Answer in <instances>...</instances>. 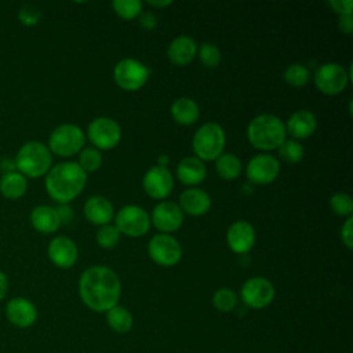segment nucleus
Segmentation results:
<instances>
[{"label": "nucleus", "instance_id": "obj_1", "mask_svg": "<svg viewBox=\"0 0 353 353\" xmlns=\"http://www.w3.org/2000/svg\"><path fill=\"white\" fill-rule=\"evenodd\" d=\"M79 294L87 307L106 313L117 305L121 295V283L110 268L91 266L80 276Z\"/></svg>", "mask_w": 353, "mask_h": 353}, {"label": "nucleus", "instance_id": "obj_2", "mask_svg": "<svg viewBox=\"0 0 353 353\" xmlns=\"http://www.w3.org/2000/svg\"><path fill=\"white\" fill-rule=\"evenodd\" d=\"M87 182L85 172L77 163L63 161L52 165L46 174V190L59 204H68L77 197Z\"/></svg>", "mask_w": 353, "mask_h": 353}, {"label": "nucleus", "instance_id": "obj_3", "mask_svg": "<svg viewBox=\"0 0 353 353\" xmlns=\"http://www.w3.org/2000/svg\"><path fill=\"white\" fill-rule=\"evenodd\" d=\"M285 124L274 114H259L254 117L247 128L250 143L261 150H272L285 141Z\"/></svg>", "mask_w": 353, "mask_h": 353}, {"label": "nucleus", "instance_id": "obj_4", "mask_svg": "<svg viewBox=\"0 0 353 353\" xmlns=\"http://www.w3.org/2000/svg\"><path fill=\"white\" fill-rule=\"evenodd\" d=\"M52 163V153L40 141L25 142L15 154V167L25 178H39L48 172Z\"/></svg>", "mask_w": 353, "mask_h": 353}, {"label": "nucleus", "instance_id": "obj_5", "mask_svg": "<svg viewBox=\"0 0 353 353\" xmlns=\"http://www.w3.org/2000/svg\"><path fill=\"white\" fill-rule=\"evenodd\" d=\"M223 128L216 123L203 124L193 137V150L200 160H216L225 146Z\"/></svg>", "mask_w": 353, "mask_h": 353}, {"label": "nucleus", "instance_id": "obj_6", "mask_svg": "<svg viewBox=\"0 0 353 353\" xmlns=\"http://www.w3.org/2000/svg\"><path fill=\"white\" fill-rule=\"evenodd\" d=\"M85 137L76 124H61L52 130L48 137V149L61 157H70L79 153L84 145Z\"/></svg>", "mask_w": 353, "mask_h": 353}, {"label": "nucleus", "instance_id": "obj_7", "mask_svg": "<svg viewBox=\"0 0 353 353\" xmlns=\"http://www.w3.org/2000/svg\"><path fill=\"white\" fill-rule=\"evenodd\" d=\"M113 76L119 87L125 91H135L143 87L146 83L149 77V69L138 59L125 58L116 63Z\"/></svg>", "mask_w": 353, "mask_h": 353}, {"label": "nucleus", "instance_id": "obj_8", "mask_svg": "<svg viewBox=\"0 0 353 353\" xmlns=\"http://www.w3.org/2000/svg\"><path fill=\"white\" fill-rule=\"evenodd\" d=\"M120 233L130 237H139L150 228L148 212L139 205H124L116 215V225Z\"/></svg>", "mask_w": 353, "mask_h": 353}, {"label": "nucleus", "instance_id": "obj_9", "mask_svg": "<svg viewBox=\"0 0 353 353\" xmlns=\"http://www.w3.org/2000/svg\"><path fill=\"white\" fill-rule=\"evenodd\" d=\"M274 294L273 284L265 277L248 279L240 291L244 305L251 309H263L269 306L274 299Z\"/></svg>", "mask_w": 353, "mask_h": 353}, {"label": "nucleus", "instance_id": "obj_10", "mask_svg": "<svg viewBox=\"0 0 353 353\" xmlns=\"http://www.w3.org/2000/svg\"><path fill=\"white\" fill-rule=\"evenodd\" d=\"M88 139L97 148L108 150L114 148L121 138V128L117 121L110 117H97L87 128Z\"/></svg>", "mask_w": 353, "mask_h": 353}, {"label": "nucleus", "instance_id": "obj_11", "mask_svg": "<svg viewBox=\"0 0 353 353\" xmlns=\"http://www.w3.org/2000/svg\"><path fill=\"white\" fill-rule=\"evenodd\" d=\"M148 251L150 258L160 266H174L182 256V248L178 240L165 233L153 236L149 241Z\"/></svg>", "mask_w": 353, "mask_h": 353}, {"label": "nucleus", "instance_id": "obj_12", "mask_svg": "<svg viewBox=\"0 0 353 353\" xmlns=\"http://www.w3.org/2000/svg\"><path fill=\"white\" fill-rule=\"evenodd\" d=\"M349 74L346 73L345 68L335 62L323 63L314 74L316 87L328 95L339 94L347 85Z\"/></svg>", "mask_w": 353, "mask_h": 353}, {"label": "nucleus", "instance_id": "obj_13", "mask_svg": "<svg viewBox=\"0 0 353 353\" xmlns=\"http://www.w3.org/2000/svg\"><path fill=\"white\" fill-rule=\"evenodd\" d=\"M280 172L279 160L272 154L254 156L245 168L247 178L258 185H266L273 182Z\"/></svg>", "mask_w": 353, "mask_h": 353}, {"label": "nucleus", "instance_id": "obj_14", "mask_svg": "<svg viewBox=\"0 0 353 353\" xmlns=\"http://www.w3.org/2000/svg\"><path fill=\"white\" fill-rule=\"evenodd\" d=\"M37 307L36 305L25 298V296H15L11 298L6 303V317L17 328H29L37 320Z\"/></svg>", "mask_w": 353, "mask_h": 353}, {"label": "nucleus", "instance_id": "obj_15", "mask_svg": "<svg viewBox=\"0 0 353 353\" xmlns=\"http://www.w3.org/2000/svg\"><path fill=\"white\" fill-rule=\"evenodd\" d=\"M145 192L153 199L167 197L174 186V179L167 167L153 165L150 167L142 181Z\"/></svg>", "mask_w": 353, "mask_h": 353}, {"label": "nucleus", "instance_id": "obj_16", "mask_svg": "<svg viewBox=\"0 0 353 353\" xmlns=\"http://www.w3.org/2000/svg\"><path fill=\"white\" fill-rule=\"evenodd\" d=\"M50 261L61 269L72 268L77 261V245L74 241L66 236L54 237L47 248Z\"/></svg>", "mask_w": 353, "mask_h": 353}, {"label": "nucleus", "instance_id": "obj_17", "mask_svg": "<svg viewBox=\"0 0 353 353\" xmlns=\"http://www.w3.org/2000/svg\"><path fill=\"white\" fill-rule=\"evenodd\" d=\"M152 222L161 232H174L183 222V212L172 201L159 203L152 211Z\"/></svg>", "mask_w": 353, "mask_h": 353}, {"label": "nucleus", "instance_id": "obj_18", "mask_svg": "<svg viewBox=\"0 0 353 353\" xmlns=\"http://www.w3.org/2000/svg\"><path fill=\"white\" fill-rule=\"evenodd\" d=\"M226 241L233 252L245 254L255 244V229L247 221H237L230 225Z\"/></svg>", "mask_w": 353, "mask_h": 353}, {"label": "nucleus", "instance_id": "obj_19", "mask_svg": "<svg viewBox=\"0 0 353 353\" xmlns=\"http://www.w3.org/2000/svg\"><path fill=\"white\" fill-rule=\"evenodd\" d=\"M317 128V120L316 116L309 110H296L294 112L285 125V131L294 138L305 139L310 137Z\"/></svg>", "mask_w": 353, "mask_h": 353}, {"label": "nucleus", "instance_id": "obj_20", "mask_svg": "<svg viewBox=\"0 0 353 353\" xmlns=\"http://www.w3.org/2000/svg\"><path fill=\"white\" fill-rule=\"evenodd\" d=\"M32 226L44 234L54 233L61 226V221L58 212L51 205H36L29 215Z\"/></svg>", "mask_w": 353, "mask_h": 353}, {"label": "nucleus", "instance_id": "obj_21", "mask_svg": "<svg viewBox=\"0 0 353 353\" xmlns=\"http://www.w3.org/2000/svg\"><path fill=\"white\" fill-rule=\"evenodd\" d=\"M197 52L196 41L189 36H178L175 37L167 48L168 59L178 66H183L189 63Z\"/></svg>", "mask_w": 353, "mask_h": 353}, {"label": "nucleus", "instance_id": "obj_22", "mask_svg": "<svg viewBox=\"0 0 353 353\" xmlns=\"http://www.w3.org/2000/svg\"><path fill=\"white\" fill-rule=\"evenodd\" d=\"M84 215L95 225H109L113 218V205L103 196H91L84 204Z\"/></svg>", "mask_w": 353, "mask_h": 353}, {"label": "nucleus", "instance_id": "obj_23", "mask_svg": "<svg viewBox=\"0 0 353 353\" xmlns=\"http://www.w3.org/2000/svg\"><path fill=\"white\" fill-rule=\"evenodd\" d=\"M179 208L190 215H203L211 207V197L207 192L201 189L190 188L182 192V194L179 196Z\"/></svg>", "mask_w": 353, "mask_h": 353}, {"label": "nucleus", "instance_id": "obj_24", "mask_svg": "<svg viewBox=\"0 0 353 353\" xmlns=\"http://www.w3.org/2000/svg\"><path fill=\"white\" fill-rule=\"evenodd\" d=\"M28 190V178L17 170L7 171L0 178V193L8 200L21 199Z\"/></svg>", "mask_w": 353, "mask_h": 353}, {"label": "nucleus", "instance_id": "obj_25", "mask_svg": "<svg viewBox=\"0 0 353 353\" xmlns=\"http://www.w3.org/2000/svg\"><path fill=\"white\" fill-rule=\"evenodd\" d=\"M176 176L185 185H197L205 176V165L197 157H185L176 167Z\"/></svg>", "mask_w": 353, "mask_h": 353}, {"label": "nucleus", "instance_id": "obj_26", "mask_svg": "<svg viewBox=\"0 0 353 353\" xmlns=\"http://www.w3.org/2000/svg\"><path fill=\"white\" fill-rule=\"evenodd\" d=\"M171 114L176 123L189 125L199 119L200 110H199V105L192 98L181 97L175 99L174 103L171 105Z\"/></svg>", "mask_w": 353, "mask_h": 353}, {"label": "nucleus", "instance_id": "obj_27", "mask_svg": "<svg viewBox=\"0 0 353 353\" xmlns=\"http://www.w3.org/2000/svg\"><path fill=\"white\" fill-rule=\"evenodd\" d=\"M106 321H108V325L117 334L128 332L134 324L131 312L119 305L113 306L106 312Z\"/></svg>", "mask_w": 353, "mask_h": 353}, {"label": "nucleus", "instance_id": "obj_28", "mask_svg": "<svg viewBox=\"0 0 353 353\" xmlns=\"http://www.w3.org/2000/svg\"><path fill=\"white\" fill-rule=\"evenodd\" d=\"M216 172L223 179H236L241 172V161L236 154L223 153L216 159Z\"/></svg>", "mask_w": 353, "mask_h": 353}, {"label": "nucleus", "instance_id": "obj_29", "mask_svg": "<svg viewBox=\"0 0 353 353\" xmlns=\"http://www.w3.org/2000/svg\"><path fill=\"white\" fill-rule=\"evenodd\" d=\"M237 294L230 288H219L212 295V305L222 313H229L237 306Z\"/></svg>", "mask_w": 353, "mask_h": 353}, {"label": "nucleus", "instance_id": "obj_30", "mask_svg": "<svg viewBox=\"0 0 353 353\" xmlns=\"http://www.w3.org/2000/svg\"><path fill=\"white\" fill-rule=\"evenodd\" d=\"M112 7L124 19L137 18L142 12V3L139 0H114Z\"/></svg>", "mask_w": 353, "mask_h": 353}, {"label": "nucleus", "instance_id": "obj_31", "mask_svg": "<svg viewBox=\"0 0 353 353\" xmlns=\"http://www.w3.org/2000/svg\"><path fill=\"white\" fill-rule=\"evenodd\" d=\"M284 80L294 87H302L309 81V70L302 63H292L284 72Z\"/></svg>", "mask_w": 353, "mask_h": 353}, {"label": "nucleus", "instance_id": "obj_32", "mask_svg": "<svg viewBox=\"0 0 353 353\" xmlns=\"http://www.w3.org/2000/svg\"><path fill=\"white\" fill-rule=\"evenodd\" d=\"M279 153H280L283 160H285L287 163H291V164L299 163L303 159V154H305L303 146L301 143H298L296 141H292V139L284 141L279 146Z\"/></svg>", "mask_w": 353, "mask_h": 353}, {"label": "nucleus", "instance_id": "obj_33", "mask_svg": "<svg viewBox=\"0 0 353 353\" xmlns=\"http://www.w3.org/2000/svg\"><path fill=\"white\" fill-rule=\"evenodd\" d=\"M102 164V156L98 149L87 148L80 152L79 156V165L84 172L97 171Z\"/></svg>", "mask_w": 353, "mask_h": 353}, {"label": "nucleus", "instance_id": "obj_34", "mask_svg": "<svg viewBox=\"0 0 353 353\" xmlns=\"http://www.w3.org/2000/svg\"><path fill=\"white\" fill-rule=\"evenodd\" d=\"M199 58L205 68H215L221 62L219 48L212 43H203L199 48Z\"/></svg>", "mask_w": 353, "mask_h": 353}, {"label": "nucleus", "instance_id": "obj_35", "mask_svg": "<svg viewBox=\"0 0 353 353\" xmlns=\"http://www.w3.org/2000/svg\"><path fill=\"white\" fill-rule=\"evenodd\" d=\"M330 205H331V210L338 214V215H352L353 212V201H352V197L347 194V193H343V192H339V193H335L331 199H330Z\"/></svg>", "mask_w": 353, "mask_h": 353}, {"label": "nucleus", "instance_id": "obj_36", "mask_svg": "<svg viewBox=\"0 0 353 353\" xmlns=\"http://www.w3.org/2000/svg\"><path fill=\"white\" fill-rule=\"evenodd\" d=\"M120 232L114 225H103L97 232V243L103 248H112L119 243Z\"/></svg>", "mask_w": 353, "mask_h": 353}, {"label": "nucleus", "instance_id": "obj_37", "mask_svg": "<svg viewBox=\"0 0 353 353\" xmlns=\"http://www.w3.org/2000/svg\"><path fill=\"white\" fill-rule=\"evenodd\" d=\"M41 19V11L34 4H23L18 10V21L25 26H34Z\"/></svg>", "mask_w": 353, "mask_h": 353}, {"label": "nucleus", "instance_id": "obj_38", "mask_svg": "<svg viewBox=\"0 0 353 353\" xmlns=\"http://www.w3.org/2000/svg\"><path fill=\"white\" fill-rule=\"evenodd\" d=\"M352 223H353V218L352 216H349L346 221H345V223L342 225V228H341V237H342V243L349 248V250H352V247H353V237H352Z\"/></svg>", "mask_w": 353, "mask_h": 353}, {"label": "nucleus", "instance_id": "obj_39", "mask_svg": "<svg viewBox=\"0 0 353 353\" xmlns=\"http://www.w3.org/2000/svg\"><path fill=\"white\" fill-rule=\"evenodd\" d=\"M328 6L331 8H334L339 15H346V14H352L353 1L352 0H331V1H328Z\"/></svg>", "mask_w": 353, "mask_h": 353}, {"label": "nucleus", "instance_id": "obj_40", "mask_svg": "<svg viewBox=\"0 0 353 353\" xmlns=\"http://www.w3.org/2000/svg\"><path fill=\"white\" fill-rule=\"evenodd\" d=\"M138 22H139V26L143 28V29H153L156 28L157 25V18L153 12H149V11H142L139 15H138Z\"/></svg>", "mask_w": 353, "mask_h": 353}, {"label": "nucleus", "instance_id": "obj_41", "mask_svg": "<svg viewBox=\"0 0 353 353\" xmlns=\"http://www.w3.org/2000/svg\"><path fill=\"white\" fill-rule=\"evenodd\" d=\"M339 29L346 33L350 34L353 30V18L352 14H346V15H339Z\"/></svg>", "mask_w": 353, "mask_h": 353}, {"label": "nucleus", "instance_id": "obj_42", "mask_svg": "<svg viewBox=\"0 0 353 353\" xmlns=\"http://www.w3.org/2000/svg\"><path fill=\"white\" fill-rule=\"evenodd\" d=\"M57 212H58V216H59V221H61V225L65 223V222H69L72 219V208L68 205V204H59L57 208Z\"/></svg>", "mask_w": 353, "mask_h": 353}, {"label": "nucleus", "instance_id": "obj_43", "mask_svg": "<svg viewBox=\"0 0 353 353\" xmlns=\"http://www.w3.org/2000/svg\"><path fill=\"white\" fill-rule=\"evenodd\" d=\"M8 292V277L4 272L0 270V302L6 298Z\"/></svg>", "mask_w": 353, "mask_h": 353}, {"label": "nucleus", "instance_id": "obj_44", "mask_svg": "<svg viewBox=\"0 0 353 353\" xmlns=\"http://www.w3.org/2000/svg\"><path fill=\"white\" fill-rule=\"evenodd\" d=\"M148 3H149L150 6H153V7H159V8H161V7H167V6L172 4V1H171V0H161V1H157V0H149Z\"/></svg>", "mask_w": 353, "mask_h": 353}, {"label": "nucleus", "instance_id": "obj_45", "mask_svg": "<svg viewBox=\"0 0 353 353\" xmlns=\"http://www.w3.org/2000/svg\"><path fill=\"white\" fill-rule=\"evenodd\" d=\"M168 161H170V159H168L165 154H160V156H159V159H157V165H160V167H165V165L168 164Z\"/></svg>", "mask_w": 353, "mask_h": 353}]
</instances>
